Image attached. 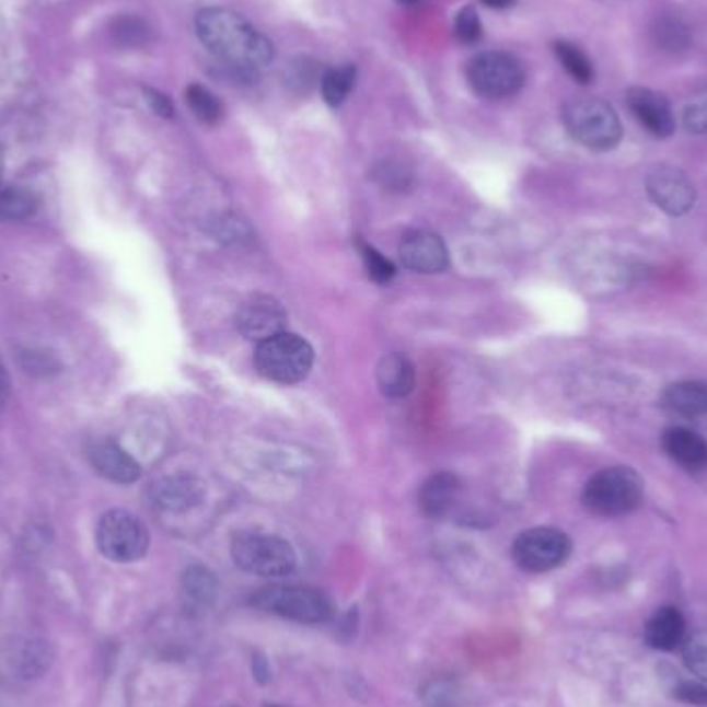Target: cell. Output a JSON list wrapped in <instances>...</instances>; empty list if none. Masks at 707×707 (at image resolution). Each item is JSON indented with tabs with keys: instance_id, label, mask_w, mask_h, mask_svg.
Returning a JSON list of instances; mask_svg holds the SVG:
<instances>
[{
	"instance_id": "cell-31",
	"label": "cell",
	"mask_w": 707,
	"mask_h": 707,
	"mask_svg": "<svg viewBox=\"0 0 707 707\" xmlns=\"http://www.w3.org/2000/svg\"><path fill=\"white\" fill-rule=\"evenodd\" d=\"M381 183L390 188H404L408 185L409 174L399 164H383L379 172Z\"/></svg>"
},
{
	"instance_id": "cell-21",
	"label": "cell",
	"mask_w": 707,
	"mask_h": 707,
	"mask_svg": "<svg viewBox=\"0 0 707 707\" xmlns=\"http://www.w3.org/2000/svg\"><path fill=\"white\" fill-rule=\"evenodd\" d=\"M39 207V199L36 193L21 188V186H11L0 193V218L9 222H21L32 218Z\"/></svg>"
},
{
	"instance_id": "cell-20",
	"label": "cell",
	"mask_w": 707,
	"mask_h": 707,
	"mask_svg": "<svg viewBox=\"0 0 707 707\" xmlns=\"http://www.w3.org/2000/svg\"><path fill=\"white\" fill-rule=\"evenodd\" d=\"M664 408L674 414L697 418L707 414V385L699 381H679L667 387L662 395Z\"/></svg>"
},
{
	"instance_id": "cell-24",
	"label": "cell",
	"mask_w": 707,
	"mask_h": 707,
	"mask_svg": "<svg viewBox=\"0 0 707 707\" xmlns=\"http://www.w3.org/2000/svg\"><path fill=\"white\" fill-rule=\"evenodd\" d=\"M185 95L188 108L204 125H218L222 120L223 106L216 93L209 92L199 83H193L186 88Z\"/></svg>"
},
{
	"instance_id": "cell-23",
	"label": "cell",
	"mask_w": 707,
	"mask_h": 707,
	"mask_svg": "<svg viewBox=\"0 0 707 707\" xmlns=\"http://www.w3.org/2000/svg\"><path fill=\"white\" fill-rule=\"evenodd\" d=\"M555 55L563 69L576 79L577 83L588 85L594 81V67L581 48L571 42H555Z\"/></svg>"
},
{
	"instance_id": "cell-9",
	"label": "cell",
	"mask_w": 707,
	"mask_h": 707,
	"mask_svg": "<svg viewBox=\"0 0 707 707\" xmlns=\"http://www.w3.org/2000/svg\"><path fill=\"white\" fill-rule=\"evenodd\" d=\"M513 560L528 573H546L571 555V540L557 528H532L513 542Z\"/></svg>"
},
{
	"instance_id": "cell-11",
	"label": "cell",
	"mask_w": 707,
	"mask_h": 707,
	"mask_svg": "<svg viewBox=\"0 0 707 707\" xmlns=\"http://www.w3.org/2000/svg\"><path fill=\"white\" fill-rule=\"evenodd\" d=\"M288 325V311L278 298L255 294L242 302L236 313V327L251 341H265L274 335L283 334Z\"/></svg>"
},
{
	"instance_id": "cell-15",
	"label": "cell",
	"mask_w": 707,
	"mask_h": 707,
	"mask_svg": "<svg viewBox=\"0 0 707 707\" xmlns=\"http://www.w3.org/2000/svg\"><path fill=\"white\" fill-rule=\"evenodd\" d=\"M664 451L670 460L676 462L687 472H702L707 467V441L695 430L685 427H672L662 437Z\"/></svg>"
},
{
	"instance_id": "cell-29",
	"label": "cell",
	"mask_w": 707,
	"mask_h": 707,
	"mask_svg": "<svg viewBox=\"0 0 707 707\" xmlns=\"http://www.w3.org/2000/svg\"><path fill=\"white\" fill-rule=\"evenodd\" d=\"M683 120L688 132H697V135L707 132V100L691 102L685 108Z\"/></svg>"
},
{
	"instance_id": "cell-28",
	"label": "cell",
	"mask_w": 707,
	"mask_h": 707,
	"mask_svg": "<svg viewBox=\"0 0 707 707\" xmlns=\"http://www.w3.org/2000/svg\"><path fill=\"white\" fill-rule=\"evenodd\" d=\"M455 36L464 44H474L483 37V23L474 7H464L455 18Z\"/></svg>"
},
{
	"instance_id": "cell-33",
	"label": "cell",
	"mask_w": 707,
	"mask_h": 707,
	"mask_svg": "<svg viewBox=\"0 0 707 707\" xmlns=\"http://www.w3.org/2000/svg\"><path fill=\"white\" fill-rule=\"evenodd\" d=\"M146 93H148L149 104H151V108L155 111V114L166 116V118L174 116V106H172V102L167 100V95H164L162 92H158V90H148Z\"/></svg>"
},
{
	"instance_id": "cell-6",
	"label": "cell",
	"mask_w": 707,
	"mask_h": 707,
	"mask_svg": "<svg viewBox=\"0 0 707 707\" xmlns=\"http://www.w3.org/2000/svg\"><path fill=\"white\" fill-rule=\"evenodd\" d=\"M251 602L263 613L304 625H318L332 616V602L327 595L306 586H267L255 592Z\"/></svg>"
},
{
	"instance_id": "cell-30",
	"label": "cell",
	"mask_w": 707,
	"mask_h": 707,
	"mask_svg": "<svg viewBox=\"0 0 707 707\" xmlns=\"http://www.w3.org/2000/svg\"><path fill=\"white\" fill-rule=\"evenodd\" d=\"M146 25L139 19H123L116 25V36L120 37L125 44H139L146 36Z\"/></svg>"
},
{
	"instance_id": "cell-35",
	"label": "cell",
	"mask_w": 707,
	"mask_h": 707,
	"mask_svg": "<svg viewBox=\"0 0 707 707\" xmlns=\"http://www.w3.org/2000/svg\"><path fill=\"white\" fill-rule=\"evenodd\" d=\"M486 7H492V9H507L511 7L515 0H483Z\"/></svg>"
},
{
	"instance_id": "cell-36",
	"label": "cell",
	"mask_w": 707,
	"mask_h": 707,
	"mask_svg": "<svg viewBox=\"0 0 707 707\" xmlns=\"http://www.w3.org/2000/svg\"><path fill=\"white\" fill-rule=\"evenodd\" d=\"M399 4H414V2H418V0H397Z\"/></svg>"
},
{
	"instance_id": "cell-10",
	"label": "cell",
	"mask_w": 707,
	"mask_h": 707,
	"mask_svg": "<svg viewBox=\"0 0 707 707\" xmlns=\"http://www.w3.org/2000/svg\"><path fill=\"white\" fill-rule=\"evenodd\" d=\"M646 188L656 207H660L672 218H681L688 213L697 199L695 185L691 183L687 174L669 164L651 167L646 178Z\"/></svg>"
},
{
	"instance_id": "cell-14",
	"label": "cell",
	"mask_w": 707,
	"mask_h": 707,
	"mask_svg": "<svg viewBox=\"0 0 707 707\" xmlns=\"http://www.w3.org/2000/svg\"><path fill=\"white\" fill-rule=\"evenodd\" d=\"M88 457L93 470L106 480L116 484H132L141 476V465L111 439H95L88 447Z\"/></svg>"
},
{
	"instance_id": "cell-18",
	"label": "cell",
	"mask_w": 707,
	"mask_h": 707,
	"mask_svg": "<svg viewBox=\"0 0 707 707\" xmlns=\"http://www.w3.org/2000/svg\"><path fill=\"white\" fill-rule=\"evenodd\" d=\"M376 383L381 393L391 399L408 397L416 385L414 364L404 354H387L376 367Z\"/></svg>"
},
{
	"instance_id": "cell-27",
	"label": "cell",
	"mask_w": 707,
	"mask_h": 707,
	"mask_svg": "<svg viewBox=\"0 0 707 707\" xmlns=\"http://www.w3.org/2000/svg\"><path fill=\"white\" fill-rule=\"evenodd\" d=\"M683 656H685L687 669L702 681H707V633H697L688 637L683 648Z\"/></svg>"
},
{
	"instance_id": "cell-34",
	"label": "cell",
	"mask_w": 707,
	"mask_h": 707,
	"mask_svg": "<svg viewBox=\"0 0 707 707\" xmlns=\"http://www.w3.org/2000/svg\"><path fill=\"white\" fill-rule=\"evenodd\" d=\"M9 376H7V371L4 367L0 364V409L4 408L7 399H9Z\"/></svg>"
},
{
	"instance_id": "cell-4",
	"label": "cell",
	"mask_w": 707,
	"mask_h": 707,
	"mask_svg": "<svg viewBox=\"0 0 707 707\" xmlns=\"http://www.w3.org/2000/svg\"><path fill=\"white\" fill-rule=\"evenodd\" d=\"M315 362L313 346L297 334L283 332L260 341L255 352V367L267 381L294 385L309 376Z\"/></svg>"
},
{
	"instance_id": "cell-37",
	"label": "cell",
	"mask_w": 707,
	"mask_h": 707,
	"mask_svg": "<svg viewBox=\"0 0 707 707\" xmlns=\"http://www.w3.org/2000/svg\"><path fill=\"white\" fill-rule=\"evenodd\" d=\"M0 172H2V155H0Z\"/></svg>"
},
{
	"instance_id": "cell-22",
	"label": "cell",
	"mask_w": 707,
	"mask_h": 707,
	"mask_svg": "<svg viewBox=\"0 0 707 707\" xmlns=\"http://www.w3.org/2000/svg\"><path fill=\"white\" fill-rule=\"evenodd\" d=\"M356 85V67H334L321 77V93L329 106H341Z\"/></svg>"
},
{
	"instance_id": "cell-12",
	"label": "cell",
	"mask_w": 707,
	"mask_h": 707,
	"mask_svg": "<svg viewBox=\"0 0 707 707\" xmlns=\"http://www.w3.org/2000/svg\"><path fill=\"white\" fill-rule=\"evenodd\" d=\"M399 259L416 274H441L449 267L445 242L427 230H409L399 242Z\"/></svg>"
},
{
	"instance_id": "cell-7",
	"label": "cell",
	"mask_w": 707,
	"mask_h": 707,
	"mask_svg": "<svg viewBox=\"0 0 707 707\" xmlns=\"http://www.w3.org/2000/svg\"><path fill=\"white\" fill-rule=\"evenodd\" d=\"M95 542L100 553L114 563H135L148 553L149 532L137 515L114 509L104 513L97 523Z\"/></svg>"
},
{
	"instance_id": "cell-1",
	"label": "cell",
	"mask_w": 707,
	"mask_h": 707,
	"mask_svg": "<svg viewBox=\"0 0 707 707\" xmlns=\"http://www.w3.org/2000/svg\"><path fill=\"white\" fill-rule=\"evenodd\" d=\"M195 27L205 48L236 74L259 77L274 65L276 50L269 37L230 9H204Z\"/></svg>"
},
{
	"instance_id": "cell-32",
	"label": "cell",
	"mask_w": 707,
	"mask_h": 707,
	"mask_svg": "<svg viewBox=\"0 0 707 707\" xmlns=\"http://www.w3.org/2000/svg\"><path fill=\"white\" fill-rule=\"evenodd\" d=\"M676 697L687 702V704H707V688L697 685V683H683L681 687L676 688Z\"/></svg>"
},
{
	"instance_id": "cell-25",
	"label": "cell",
	"mask_w": 707,
	"mask_h": 707,
	"mask_svg": "<svg viewBox=\"0 0 707 707\" xmlns=\"http://www.w3.org/2000/svg\"><path fill=\"white\" fill-rule=\"evenodd\" d=\"M183 594L190 606H207L216 595V579L204 567H193L183 579Z\"/></svg>"
},
{
	"instance_id": "cell-13",
	"label": "cell",
	"mask_w": 707,
	"mask_h": 707,
	"mask_svg": "<svg viewBox=\"0 0 707 707\" xmlns=\"http://www.w3.org/2000/svg\"><path fill=\"white\" fill-rule=\"evenodd\" d=\"M627 104L639 125L658 139H669L676 130V118L669 100L650 88H631L627 92Z\"/></svg>"
},
{
	"instance_id": "cell-3",
	"label": "cell",
	"mask_w": 707,
	"mask_h": 707,
	"mask_svg": "<svg viewBox=\"0 0 707 707\" xmlns=\"http://www.w3.org/2000/svg\"><path fill=\"white\" fill-rule=\"evenodd\" d=\"M567 132L592 151H609L621 143L623 127L613 106L600 97H577L563 108Z\"/></svg>"
},
{
	"instance_id": "cell-26",
	"label": "cell",
	"mask_w": 707,
	"mask_h": 707,
	"mask_svg": "<svg viewBox=\"0 0 707 707\" xmlns=\"http://www.w3.org/2000/svg\"><path fill=\"white\" fill-rule=\"evenodd\" d=\"M358 248H360V255L364 260L369 278L376 281V283H390L393 276H395V265L390 259H385L374 246L367 244V242H360Z\"/></svg>"
},
{
	"instance_id": "cell-8",
	"label": "cell",
	"mask_w": 707,
	"mask_h": 707,
	"mask_svg": "<svg viewBox=\"0 0 707 707\" xmlns=\"http://www.w3.org/2000/svg\"><path fill=\"white\" fill-rule=\"evenodd\" d=\"M467 81L478 95L488 100H502L520 92L525 83V71L515 56L483 53L470 62Z\"/></svg>"
},
{
	"instance_id": "cell-16",
	"label": "cell",
	"mask_w": 707,
	"mask_h": 707,
	"mask_svg": "<svg viewBox=\"0 0 707 707\" xmlns=\"http://www.w3.org/2000/svg\"><path fill=\"white\" fill-rule=\"evenodd\" d=\"M205 484L193 476H170L151 486V499L166 511H186L204 501Z\"/></svg>"
},
{
	"instance_id": "cell-19",
	"label": "cell",
	"mask_w": 707,
	"mask_h": 707,
	"mask_svg": "<svg viewBox=\"0 0 707 707\" xmlns=\"http://www.w3.org/2000/svg\"><path fill=\"white\" fill-rule=\"evenodd\" d=\"M685 639V618L679 609L664 606L656 611L646 625V641L660 651L676 650Z\"/></svg>"
},
{
	"instance_id": "cell-17",
	"label": "cell",
	"mask_w": 707,
	"mask_h": 707,
	"mask_svg": "<svg viewBox=\"0 0 707 707\" xmlns=\"http://www.w3.org/2000/svg\"><path fill=\"white\" fill-rule=\"evenodd\" d=\"M460 490H462V483L451 472H439V474L430 476L418 492V502H420L422 513L432 520L443 518L457 501Z\"/></svg>"
},
{
	"instance_id": "cell-5",
	"label": "cell",
	"mask_w": 707,
	"mask_h": 707,
	"mask_svg": "<svg viewBox=\"0 0 707 707\" xmlns=\"http://www.w3.org/2000/svg\"><path fill=\"white\" fill-rule=\"evenodd\" d=\"M232 558L242 571L259 577H283L294 571L297 553L288 540L263 532H241L232 540Z\"/></svg>"
},
{
	"instance_id": "cell-2",
	"label": "cell",
	"mask_w": 707,
	"mask_h": 707,
	"mask_svg": "<svg viewBox=\"0 0 707 707\" xmlns=\"http://www.w3.org/2000/svg\"><path fill=\"white\" fill-rule=\"evenodd\" d=\"M644 501L641 476L625 465L604 467L583 486V507L600 518H623Z\"/></svg>"
}]
</instances>
